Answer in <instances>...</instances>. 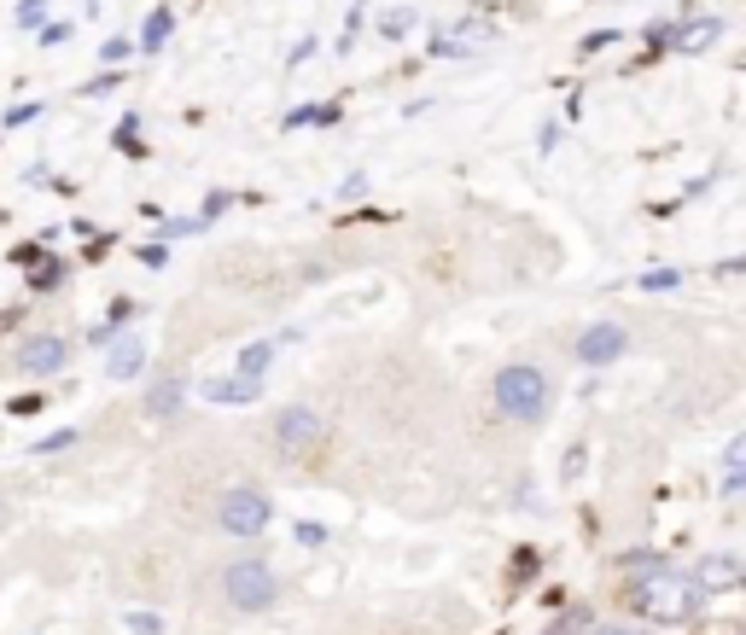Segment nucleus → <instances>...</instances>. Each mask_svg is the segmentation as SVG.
<instances>
[{"instance_id":"3","label":"nucleus","mask_w":746,"mask_h":635,"mask_svg":"<svg viewBox=\"0 0 746 635\" xmlns=\"http://www.w3.org/2000/svg\"><path fill=\"white\" fill-rule=\"evenodd\" d=\"M496 408L513 414V420H537L548 408V379L543 368H531V362H513V368L496 373Z\"/></svg>"},{"instance_id":"11","label":"nucleus","mask_w":746,"mask_h":635,"mask_svg":"<svg viewBox=\"0 0 746 635\" xmlns=\"http://www.w3.org/2000/svg\"><path fill=\"white\" fill-rule=\"evenodd\" d=\"M170 30H175V12L170 6H152L146 24H140V53H158V47L170 41Z\"/></svg>"},{"instance_id":"20","label":"nucleus","mask_w":746,"mask_h":635,"mask_svg":"<svg viewBox=\"0 0 746 635\" xmlns=\"http://www.w3.org/2000/svg\"><path fill=\"white\" fill-rule=\"evenodd\" d=\"M47 6H53V0H18V24H41Z\"/></svg>"},{"instance_id":"12","label":"nucleus","mask_w":746,"mask_h":635,"mask_svg":"<svg viewBox=\"0 0 746 635\" xmlns=\"http://www.w3.org/2000/svg\"><path fill=\"white\" fill-rule=\"evenodd\" d=\"M735 577H746L741 560L735 554H712L706 566H700V589H717V583H735Z\"/></svg>"},{"instance_id":"22","label":"nucleus","mask_w":746,"mask_h":635,"mask_svg":"<svg viewBox=\"0 0 746 635\" xmlns=\"http://www.w3.org/2000/svg\"><path fill=\"white\" fill-rule=\"evenodd\" d=\"M65 35H70V24H65V18H53V24H41V41H47V47H59Z\"/></svg>"},{"instance_id":"17","label":"nucleus","mask_w":746,"mask_h":635,"mask_svg":"<svg viewBox=\"0 0 746 635\" xmlns=\"http://www.w3.org/2000/svg\"><path fill=\"white\" fill-rule=\"evenodd\" d=\"M117 88H123V76H117V70H105V76H94L82 94H94V100H100V94H117Z\"/></svg>"},{"instance_id":"19","label":"nucleus","mask_w":746,"mask_h":635,"mask_svg":"<svg viewBox=\"0 0 746 635\" xmlns=\"http://www.w3.org/2000/svg\"><path fill=\"white\" fill-rule=\"evenodd\" d=\"M100 59H105V65H123V59H129V41H123V35H111V41L100 47Z\"/></svg>"},{"instance_id":"13","label":"nucleus","mask_w":746,"mask_h":635,"mask_svg":"<svg viewBox=\"0 0 746 635\" xmlns=\"http://www.w3.org/2000/svg\"><path fill=\"white\" fill-rule=\"evenodd\" d=\"M723 490H746V432L723 449Z\"/></svg>"},{"instance_id":"16","label":"nucleus","mask_w":746,"mask_h":635,"mask_svg":"<svg viewBox=\"0 0 746 635\" xmlns=\"http://www.w3.org/2000/svg\"><path fill=\"white\" fill-rule=\"evenodd\" d=\"M408 24H414V12H408V6H397V12H385V18H379V30H385V35H403Z\"/></svg>"},{"instance_id":"9","label":"nucleus","mask_w":746,"mask_h":635,"mask_svg":"<svg viewBox=\"0 0 746 635\" xmlns=\"http://www.w3.org/2000/svg\"><path fill=\"white\" fill-rule=\"evenodd\" d=\"M140 368H146V344H140V338H117V344H111V362H105V373H111V379H135Z\"/></svg>"},{"instance_id":"21","label":"nucleus","mask_w":746,"mask_h":635,"mask_svg":"<svg viewBox=\"0 0 746 635\" xmlns=\"http://www.w3.org/2000/svg\"><path fill=\"white\" fill-rule=\"evenodd\" d=\"M717 35V24H694V30H682V47H706Z\"/></svg>"},{"instance_id":"6","label":"nucleus","mask_w":746,"mask_h":635,"mask_svg":"<svg viewBox=\"0 0 746 635\" xmlns=\"http://www.w3.org/2000/svg\"><path fill=\"white\" fill-rule=\"evenodd\" d=\"M624 350H630V333H624L618 321H595L589 333L577 338V362H583V368H612Z\"/></svg>"},{"instance_id":"15","label":"nucleus","mask_w":746,"mask_h":635,"mask_svg":"<svg viewBox=\"0 0 746 635\" xmlns=\"http://www.w3.org/2000/svg\"><path fill=\"white\" fill-rule=\"evenodd\" d=\"M30 286H35V292H47V286H59V257H47V263L35 268V274H30Z\"/></svg>"},{"instance_id":"1","label":"nucleus","mask_w":746,"mask_h":635,"mask_svg":"<svg viewBox=\"0 0 746 635\" xmlns=\"http://www.w3.org/2000/svg\"><path fill=\"white\" fill-rule=\"evenodd\" d=\"M630 612H642L647 624H688L694 612H700V601H706V589L694 583V577H682L677 566H647L630 577Z\"/></svg>"},{"instance_id":"14","label":"nucleus","mask_w":746,"mask_h":635,"mask_svg":"<svg viewBox=\"0 0 746 635\" xmlns=\"http://www.w3.org/2000/svg\"><path fill=\"white\" fill-rule=\"evenodd\" d=\"M274 356H280V344H274V338H257V344H245V350H239V373H257V379H263Z\"/></svg>"},{"instance_id":"18","label":"nucleus","mask_w":746,"mask_h":635,"mask_svg":"<svg viewBox=\"0 0 746 635\" xmlns=\"http://www.w3.org/2000/svg\"><path fill=\"white\" fill-rule=\"evenodd\" d=\"M129 635H164V624L152 612H129Z\"/></svg>"},{"instance_id":"4","label":"nucleus","mask_w":746,"mask_h":635,"mask_svg":"<svg viewBox=\"0 0 746 635\" xmlns=\"http://www.w3.org/2000/svg\"><path fill=\"white\" fill-rule=\"evenodd\" d=\"M269 519H274V507L263 490H222V502H216V525L228 536H263L269 531Z\"/></svg>"},{"instance_id":"5","label":"nucleus","mask_w":746,"mask_h":635,"mask_svg":"<svg viewBox=\"0 0 746 635\" xmlns=\"http://www.w3.org/2000/svg\"><path fill=\"white\" fill-rule=\"evenodd\" d=\"M327 443V420L315 408H280L274 414V449L280 455H315Z\"/></svg>"},{"instance_id":"24","label":"nucleus","mask_w":746,"mask_h":635,"mask_svg":"<svg viewBox=\"0 0 746 635\" xmlns=\"http://www.w3.org/2000/svg\"><path fill=\"white\" fill-rule=\"evenodd\" d=\"M298 542H304V548H321V542H327V531H321V525H298Z\"/></svg>"},{"instance_id":"7","label":"nucleus","mask_w":746,"mask_h":635,"mask_svg":"<svg viewBox=\"0 0 746 635\" xmlns=\"http://www.w3.org/2000/svg\"><path fill=\"white\" fill-rule=\"evenodd\" d=\"M70 362V344L59 333H35L18 344V373H30V379H47V373H59Z\"/></svg>"},{"instance_id":"25","label":"nucleus","mask_w":746,"mask_h":635,"mask_svg":"<svg viewBox=\"0 0 746 635\" xmlns=\"http://www.w3.org/2000/svg\"><path fill=\"white\" fill-rule=\"evenodd\" d=\"M741 583H746V577H741Z\"/></svg>"},{"instance_id":"23","label":"nucleus","mask_w":746,"mask_h":635,"mask_svg":"<svg viewBox=\"0 0 746 635\" xmlns=\"http://www.w3.org/2000/svg\"><path fill=\"white\" fill-rule=\"evenodd\" d=\"M642 286H647V292H665V286H677V274H671V268H653Z\"/></svg>"},{"instance_id":"10","label":"nucleus","mask_w":746,"mask_h":635,"mask_svg":"<svg viewBox=\"0 0 746 635\" xmlns=\"http://www.w3.org/2000/svg\"><path fill=\"white\" fill-rule=\"evenodd\" d=\"M257 391H263L257 373H234V379H210V385H204V397H210V402H251Z\"/></svg>"},{"instance_id":"2","label":"nucleus","mask_w":746,"mask_h":635,"mask_svg":"<svg viewBox=\"0 0 746 635\" xmlns=\"http://www.w3.org/2000/svg\"><path fill=\"white\" fill-rule=\"evenodd\" d=\"M222 595L239 606V612H269L280 601V577H274L269 560H257V554H245L234 566L222 571Z\"/></svg>"},{"instance_id":"8","label":"nucleus","mask_w":746,"mask_h":635,"mask_svg":"<svg viewBox=\"0 0 746 635\" xmlns=\"http://www.w3.org/2000/svg\"><path fill=\"white\" fill-rule=\"evenodd\" d=\"M181 408H187V385H181V379H158V385L146 391V414H152V420H175Z\"/></svg>"}]
</instances>
